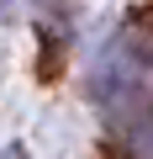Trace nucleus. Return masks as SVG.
Listing matches in <instances>:
<instances>
[{"label": "nucleus", "instance_id": "1", "mask_svg": "<svg viewBox=\"0 0 153 159\" xmlns=\"http://www.w3.org/2000/svg\"><path fill=\"white\" fill-rule=\"evenodd\" d=\"M132 154L137 159H153V106H142L132 117Z\"/></svg>", "mask_w": 153, "mask_h": 159}, {"label": "nucleus", "instance_id": "2", "mask_svg": "<svg viewBox=\"0 0 153 159\" xmlns=\"http://www.w3.org/2000/svg\"><path fill=\"white\" fill-rule=\"evenodd\" d=\"M0 6H11V0H0Z\"/></svg>", "mask_w": 153, "mask_h": 159}]
</instances>
